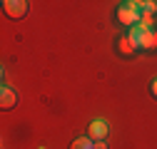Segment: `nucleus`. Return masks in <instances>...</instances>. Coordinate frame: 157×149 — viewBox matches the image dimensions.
I'll return each mask as SVG.
<instances>
[{"label": "nucleus", "instance_id": "obj_7", "mask_svg": "<svg viewBox=\"0 0 157 149\" xmlns=\"http://www.w3.org/2000/svg\"><path fill=\"white\" fill-rule=\"evenodd\" d=\"M150 92H152V95H155V97H157V77H155V80H152V85H150Z\"/></svg>", "mask_w": 157, "mask_h": 149}, {"label": "nucleus", "instance_id": "obj_6", "mask_svg": "<svg viewBox=\"0 0 157 149\" xmlns=\"http://www.w3.org/2000/svg\"><path fill=\"white\" fill-rule=\"evenodd\" d=\"M120 45H122V52H125V55H130V52H132V50H135V47H132V45H130V40H122V42H120Z\"/></svg>", "mask_w": 157, "mask_h": 149}, {"label": "nucleus", "instance_id": "obj_1", "mask_svg": "<svg viewBox=\"0 0 157 149\" xmlns=\"http://www.w3.org/2000/svg\"><path fill=\"white\" fill-rule=\"evenodd\" d=\"M3 10H5L8 17H15V20H17V17H23L28 13V3H23V0H5Z\"/></svg>", "mask_w": 157, "mask_h": 149}, {"label": "nucleus", "instance_id": "obj_2", "mask_svg": "<svg viewBox=\"0 0 157 149\" xmlns=\"http://www.w3.org/2000/svg\"><path fill=\"white\" fill-rule=\"evenodd\" d=\"M87 137H90L92 142H105V137H107V124H105L102 119L90 122V127H87Z\"/></svg>", "mask_w": 157, "mask_h": 149}, {"label": "nucleus", "instance_id": "obj_4", "mask_svg": "<svg viewBox=\"0 0 157 149\" xmlns=\"http://www.w3.org/2000/svg\"><path fill=\"white\" fill-rule=\"evenodd\" d=\"M140 47H142V50H155V47H157V32H152V30L142 32V40H140Z\"/></svg>", "mask_w": 157, "mask_h": 149}, {"label": "nucleus", "instance_id": "obj_3", "mask_svg": "<svg viewBox=\"0 0 157 149\" xmlns=\"http://www.w3.org/2000/svg\"><path fill=\"white\" fill-rule=\"evenodd\" d=\"M15 104H17V95L13 89L3 87V92H0V107H3V109H13Z\"/></svg>", "mask_w": 157, "mask_h": 149}, {"label": "nucleus", "instance_id": "obj_8", "mask_svg": "<svg viewBox=\"0 0 157 149\" xmlns=\"http://www.w3.org/2000/svg\"><path fill=\"white\" fill-rule=\"evenodd\" d=\"M95 149H107V144L105 142H95Z\"/></svg>", "mask_w": 157, "mask_h": 149}, {"label": "nucleus", "instance_id": "obj_5", "mask_svg": "<svg viewBox=\"0 0 157 149\" xmlns=\"http://www.w3.org/2000/svg\"><path fill=\"white\" fill-rule=\"evenodd\" d=\"M70 149H95V142L90 137H77V139H72Z\"/></svg>", "mask_w": 157, "mask_h": 149}]
</instances>
